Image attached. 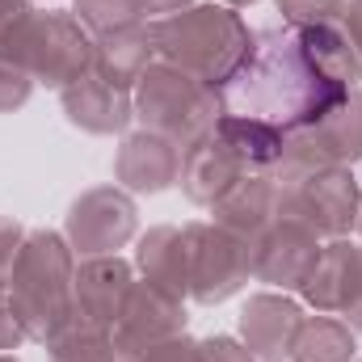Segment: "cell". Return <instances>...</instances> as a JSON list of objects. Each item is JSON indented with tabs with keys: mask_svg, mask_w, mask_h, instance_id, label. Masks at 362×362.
Returning <instances> with one entry per match:
<instances>
[{
	"mask_svg": "<svg viewBox=\"0 0 362 362\" xmlns=\"http://www.w3.org/2000/svg\"><path fill=\"white\" fill-rule=\"evenodd\" d=\"M135 274L169 295H189V240L185 223H156L135 236Z\"/></svg>",
	"mask_w": 362,
	"mask_h": 362,
	"instance_id": "19",
	"label": "cell"
},
{
	"mask_svg": "<svg viewBox=\"0 0 362 362\" xmlns=\"http://www.w3.org/2000/svg\"><path fill=\"white\" fill-rule=\"evenodd\" d=\"M135 262H127V257H85V262H76V282H72V299H76V308L97 320V325H114L118 320V312H122V303H127V295H131V286H135Z\"/></svg>",
	"mask_w": 362,
	"mask_h": 362,
	"instance_id": "18",
	"label": "cell"
},
{
	"mask_svg": "<svg viewBox=\"0 0 362 362\" xmlns=\"http://www.w3.org/2000/svg\"><path fill=\"white\" fill-rule=\"evenodd\" d=\"M72 282H76V253H72L68 236L51 232V228L25 232L21 257H17L4 291H8V299H13V308L25 325V337L34 346L47 350V341L72 316V308H76Z\"/></svg>",
	"mask_w": 362,
	"mask_h": 362,
	"instance_id": "3",
	"label": "cell"
},
{
	"mask_svg": "<svg viewBox=\"0 0 362 362\" xmlns=\"http://www.w3.org/2000/svg\"><path fill=\"white\" fill-rule=\"evenodd\" d=\"M282 13V25H329L341 17L346 0H274Z\"/></svg>",
	"mask_w": 362,
	"mask_h": 362,
	"instance_id": "26",
	"label": "cell"
},
{
	"mask_svg": "<svg viewBox=\"0 0 362 362\" xmlns=\"http://www.w3.org/2000/svg\"><path fill=\"white\" fill-rule=\"evenodd\" d=\"M0 362H21L17 354H0Z\"/></svg>",
	"mask_w": 362,
	"mask_h": 362,
	"instance_id": "35",
	"label": "cell"
},
{
	"mask_svg": "<svg viewBox=\"0 0 362 362\" xmlns=\"http://www.w3.org/2000/svg\"><path fill=\"white\" fill-rule=\"evenodd\" d=\"M354 362H362V358H354Z\"/></svg>",
	"mask_w": 362,
	"mask_h": 362,
	"instance_id": "38",
	"label": "cell"
},
{
	"mask_svg": "<svg viewBox=\"0 0 362 362\" xmlns=\"http://www.w3.org/2000/svg\"><path fill=\"white\" fill-rule=\"evenodd\" d=\"M152 42H156V59L219 89L249 55L253 30L236 8L211 0V4H189L181 13L152 21Z\"/></svg>",
	"mask_w": 362,
	"mask_h": 362,
	"instance_id": "2",
	"label": "cell"
},
{
	"mask_svg": "<svg viewBox=\"0 0 362 362\" xmlns=\"http://www.w3.org/2000/svg\"><path fill=\"white\" fill-rule=\"evenodd\" d=\"M139 4H144L148 21H160V17H169V13H181V8H189V4H198V0H139Z\"/></svg>",
	"mask_w": 362,
	"mask_h": 362,
	"instance_id": "33",
	"label": "cell"
},
{
	"mask_svg": "<svg viewBox=\"0 0 362 362\" xmlns=\"http://www.w3.org/2000/svg\"><path fill=\"white\" fill-rule=\"evenodd\" d=\"M59 105H64V118L85 135H122L135 118L131 89H118L97 72H85L68 89H59Z\"/></svg>",
	"mask_w": 362,
	"mask_h": 362,
	"instance_id": "15",
	"label": "cell"
},
{
	"mask_svg": "<svg viewBox=\"0 0 362 362\" xmlns=\"http://www.w3.org/2000/svg\"><path fill=\"white\" fill-rule=\"evenodd\" d=\"M47 362H122V358L110 341V329L89 320L81 308H72L64 329L47 341Z\"/></svg>",
	"mask_w": 362,
	"mask_h": 362,
	"instance_id": "23",
	"label": "cell"
},
{
	"mask_svg": "<svg viewBox=\"0 0 362 362\" xmlns=\"http://www.w3.org/2000/svg\"><path fill=\"white\" fill-rule=\"evenodd\" d=\"M185 320L189 316H185V299L181 295H169V291L135 278L118 320L110 325V341H114L118 358H139L144 350L185 333Z\"/></svg>",
	"mask_w": 362,
	"mask_h": 362,
	"instance_id": "10",
	"label": "cell"
},
{
	"mask_svg": "<svg viewBox=\"0 0 362 362\" xmlns=\"http://www.w3.org/2000/svg\"><path fill=\"white\" fill-rule=\"evenodd\" d=\"M362 89V59L337 21L253 30L249 55L219 85L223 114H245L282 135L325 118Z\"/></svg>",
	"mask_w": 362,
	"mask_h": 362,
	"instance_id": "1",
	"label": "cell"
},
{
	"mask_svg": "<svg viewBox=\"0 0 362 362\" xmlns=\"http://www.w3.org/2000/svg\"><path fill=\"white\" fill-rule=\"evenodd\" d=\"M202 358H206V362H257L240 337H228V333L202 337Z\"/></svg>",
	"mask_w": 362,
	"mask_h": 362,
	"instance_id": "31",
	"label": "cell"
},
{
	"mask_svg": "<svg viewBox=\"0 0 362 362\" xmlns=\"http://www.w3.org/2000/svg\"><path fill=\"white\" fill-rule=\"evenodd\" d=\"M358 358V333L341 320V316H303L291 358L286 362H354Z\"/></svg>",
	"mask_w": 362,
	"mask_h": 362,
	"instance_id": "22",
	"label": "cell"
},
{
	"mask_svg": "<svg viewBox=\"0 0 362 362\" xmlns=\"http://www.w3.org/2000/svg\"><path fill=\"white\" fill-rule=\"evenodd\" d=\"M34 13H38L34 0H0V55L4 59H17L21 34H25V25H30Z\"/></svg>",
	"mask_w": 362,
	"mask_h": 362,
	"instance_id": "25",
	"label": "cell"
},
{
	"mask_svg": "<svg viewBox=\"0 0 362 362\" xmlns=\"http://www.w3.org/2000/svg\"><path fill=\"white\" fill-rule=\"evenodd\" d=\"M337 25L346 30V38L354 42V51H358V59H362V0H346V4H341Z\"/></svg>",
	"mask_w": 362,
	"mask_h": 362,
	"instance_id": "32",
	"label": "cell"
},
{
	"mask_svg": "<svg viewBox=\"0 0 362 362\" xmlns=\"http://www.w3.org/2000/svg\"><path fill=\"white\" fill-rule=\"evenodd\" d=\"M131 101H135V118L144 131L152 135H165L169 144H177L181 152L189 144H198L202 135L215 131L223 105H219V89H211L206 81L181 72L173 64L156 59L139 85L131 89Z\"/></svg>",
	"mask_w": 362,
	"mask_h": 362,
	"instance_id": "4",
	"label": "cell"
},
{
	"mask_svg": "<svg viewBox=\"0 0 362 362\" xmlns=\"http://www.w3.org/2000/svg\"><path fill=\"white\" fill-rule=\"evenodd\" d=\"M156 64V42H152V21L93 38V64L89 72H97L101 81L118 85V89H135L139 76Z\"/></svg>",
	"mask_w": 362,
	"mask_h": 362,
	"instance_id": "20",
	"label": "cell"
},
{
	"mask_svg": "<svg viewBox=\"0 0 362 362\" xmlns=\"http://www.w3.org/2000/svg\"><path fill=\"white\" fill-rule=\"evenodd\" d=\"M240 177H249V169L236 160V152L211 131V135H202L198 144H189L185 152H181V194L194 202V206H215L232 185Z\"/></svg>",
	"mask_w": 362,
	"mask_h": 362,
	"instance_id": "17",
	"label": "cell"
},
{
	"mask_svg": "<svg viewBox=\"0 0 362 362\" xmlns=\"http://www.w3.org/2000/svg\"><path fill=\"white\" fill-rule=\"evenodd\" d=\"M30 97H34V76H30L17 59H4V55H0V114L21 110Z\"/></svg>",
	"mask_w": 362,
	"mask_h": 362,
	"instance_id": "27",
	"label": "cell"
},
{
	"mask_svg": "<svg viewBox=\"0 0 362 362\" xmlns=\"http://www.w3.org/2000/svg\"><path fill=\"white\" fill-rule=\"evenodd\" d=\"M17 64L34 76V85H47V89H68L76 76H85L93 64V38L89 30L64 13V8H38L21 34V47H17Z\"/></svg>",
	"mask_w": 362,
	"mask_h": 362,
	"instance_id": "7",
	"label": "cell"
},
{
	"mask_svg": "<svg viewBox=\"0 0 362 362\" xmlns=\"http://www.w3.org/2000/svg\"><path fill=\"white\" fill-rule=\"evenodd\" d=\"M362 160V89H354L325 118L299 127L282 144V160L274 169L278 181H295L320 169H354Z\"/></svg>",
	"mask_w": 362,
	"mask_h": 362,
	"instance_id": "5",
	"label": "cell"
},
{
	"mask_svg": "<svg viewBox=\"0 0 362 362\" xmlns=\"http://www.w3.org/2000/svg\"><path fill=\"white\" fill-rule=\"evenodd\" d=\"M325 240L316 232H308L295 219H278L270 223L257 240H253V278L266 282L270 291H299L308 282V274L316 270Z\"/></svg>",
	"mask_w": 362,
	"mask_h": 362,
	"instance_id": "11",
	"label": "cell"
},
{
	"mask_svg": "<svg viewBox=\"0 0 362 362\" xmlns=\"http://www.w3.org/2000/svg\"><path fill=\"white\" fill-rule=\"evenodd\" d=\"M131 362H206L202 358V341H194V337H169V341H160V346H152V350H144L139 358Z\"/></svg>",
	"mask_w": 362,
	"mask_h": 362,
	"instance_id": "28",
	"label": "cell"
},
{
	"mask_svg": "<svg viewBox=\"0 0 362 362\" xmlns=\"http://www.w3.org/2000/svg\"><path fill=\"white\" fill-rule=\"evenodd\" d=\"M358 286H362V240L341 236V240H325L316 270L299 286V299L312 312L346 316L350 303L358 299Z\"/></svg>",
	"mask_w": 362,
	"mask_h": 362,
	"instance_id": "14",
	"label": "cell"
},
{
	"mask_svg": "<svg viewBox=\"0 0 362 362\" xmlns=\"http://www.w3.org/2000/svg\"><path fill=\"white\" fill-rule=\"evenodd\" d=\"M358 232H362V211H358Z\"/></svg>",
	"mask_w": 362,
	"mask_h": 362,
	"instance_id": "36",
	"label": "cell"
},
{
	"mask_svg": "<svg viewBox=\"0 0 362 362\" xmlns=\"http://www.w3.org/2000/svg\"><path fill=\"white\" fill-rule=\"evenodd\" d=\"M21 341H30V337H25V325H21V316H17L8 291L0 286V354H13Z\"/></svg>",
	"mask_w": 362,
	"mask_h": 362,
	"instance_id": "30",
	"label": "cell"
},
{
	"mask_svg": "<svg viewBox=\"0 0 362 362\" xmlns=\"http://www.w3.org/2000/svg\"><path fill=\"white\" fill-rule=\"evenodd\" d=\"M282 219V194H278V181L270 173H249L240 177L215 206H211V223L240 236V240H257L270 223Z\"/></svg>",
	"mask_w": 362,
	"mask_h": 362,
	"instance_id": "16",
	"label": "cell"
},
{
	"mask_svg": "<svg viewBox=\"0 0 362 362\" xmlns=\"http://www.w3.org/2000/svg\"><path fill=\"white\" fill-rule=\"evenodd\" d=\"M219 4H228V8H249V4H257V0H219Z\"/></svg>",
	"mask_w": 362,
	"mask_h": 362,
	"instance_id": "34",
	"label": "cell"
},
{
	"mask_svg": "<svg viewBox=\"0 0 362 362\" xmlns=\"http://www.w3.org/2000/svg\"><path fill=\"white\" fill-rule=\"evenodd\" d=\"M122 362H131V358H122Z\"/></svg>",
	"mask_w": 362,
	"mask_h": 362,
	"instance_id": "37",
	"label": "cell"
},
{
	"mask_svg": "<svg viewBox=\"0 0 362 362\" xmlns=\"http://www.w3.org/2000/svg\"><path fill=\"white\" fill-rule=\"evenodd\" d=\"M72 17L89 30V38H105V34H118V30H131V25L148 21L139 0H76Z\"/></svg>",
	"mask_w": 362,
	"mask_h": 362,
	"instance_id": "24",
	"label": "cell"
},
{
	"mask_svg": "<svg viewBox=\"0 0 362 362\" xmlns=\"http://www.w3.org/2000/svg\"><path fill=\"white\" fill-rule=\"evenodd\" d=\"M215 135L236 152V160L249 173H274L282 160V144H286V135L278 127L262 122V118H245V114H219Z\"/></svg>",
	"mask_w": 362,
	"mask_h": 362,
	"instance_id": "21",
	"label": "cell"
},
{
	"mask_svg": "<svg viewBox=\"0 0 362 362\" xmlns=\"http://www.w3.org/2000/svg\"><path fill=\"white\" fill-rule=\"evenodd\" d=\"M278 194H282V219L303 223L320 240H341V236L358 232L362 177L346 165L341 169H320V173H308V177L295 181H278Z\"/></svg>",
	"mask_w": 362,
	"mask_h": 362,
	"instance_id": "6",
	"label": "cell"
},
{
	"mask_svg": "<svg viewBox=\"0 0 362 362\" xmlns=\"http://www.w3.org/2000/svg\"><path fill=\"white\" fill-rule=\"evenodd\" d=\"M181 181V148L169 144L165 135L152 131H131L122 135L114 152V185L127 194H165Z\"/></svg>",
	"mask_w": 362,
	"mask_h": 362,
	"instance_id": "13",
	"label": "cell"
},
{
	"mask_svg": "<svg viewBox=\"0 0 362 362\" xmlns=\"http://www.w3.org/2000/svg\"><path fill=\"white\" fill-rule=\"evenodd\" d=\"M299 325H303V308L286 291H257V295H249L245 308H240V316H236L240 341L249 346V354L257 362L291 358Z\"/></svg>",
	"mask_w": 362,
	"mask_h": 362,
	"instance_id": "12",
	"label": "cell"
},
{
	"mask_svg": "<svg viewBox=\"0 0 362 362\" xmlns=\"http://www.w3.org/2000/svg\"><path fill=\"white\" fill-rule=\"evenodd\" d=\"M21 245H25V228L17 219H0V286H8L13 266L21 257Z\"/></svg>",
	"mask_w": 362,
	"mask_h": 362,
	"instance_id": "29",
	"label": "cell"
},
{
	"mask_svg": "<svg viewBox=\"0 0 362 362\" xmlns=\"http://www.w3.org/2000/svg\"><path fill=\"white\" fill-rule=\"evenodd\" d=\"M64 236H68L76 262H85V257H114L118 249H127L139 236L135 194H127L122 185H93V189H85L68 206Z\"/></svg>",
	"mask_w": 362,
	"mask_h": 362,
	"instance_id": "9",
	"label": "cell"
},
{
	"mask_svg": "<svg viewBox=\"0 0 362 362\" xmlns=\"http://www.w3.org/2000/svg\"><path fill=\"white\" fill-rule=\"evenodd\" d=\"M189 240V299L202 308L228 303L253 278V245L215 228V223H185Z\"/></svg>",
	"mask_w": 362,
	"mask_h": 362,
	"instance_id": "8",
	"label": "cell"
}]
</instances>
